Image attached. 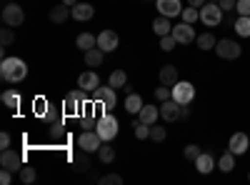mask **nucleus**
I'll use <instances>...</instances> for the list:
<instances>
[{
	"instance_id": "f257e3e1",
	"label": "nucleus",
	"mask_w": 250,
	"mask_h": 185,
	"mask_svg": "<svg viewBox=\"0 0 250 185\" xmlns=\"http://www.w3.org/2000/svg\"><path fill=\"white\" fill-rule=\"evenodd\" d=\"M0 78L5 80V83H23V80L28 78V65L25 60L20 58H3L0 60Z\"/></svg>"
},
{
	"instance_id": "f03ea898",
	"label": "nucleus",
	"mask_w": 250,
	"mask_h": 185,
	"mask_svg": "<svg viewBox=\"0 0 250 185\" xmlns=\"http://www.w3.org/2000/svg\"><path fill=\"white\" fill-rule=\"evenodd\" d=\"M95 130H98V135L103 138V143H110V140H115V135H118V118H115L113 113L100 115V118H98V125H95Z\"/></svg>"
},
{
	"instance_id": "7ed1b4c3",
	"label": "nucleus",
	"mask_w": 250,
	"mask_h": 185,
	"mask_svg": "<svg viewBox=\"0 0 250 185\" xmlns=\"http://www.w3.org/2000/svg\"><path fill=\"white\" fill-rule=\"evenodd\" d=\"M200 20L208 25V28H215L223 23V8L218 3H213V0H208V3L200 8Z\"/></svg>"
},
{
	"instance_id": "20e7f679",
	"label": "nucleus",
	"mask_w": 250,
	"mask_h": 185,
	"mask_svg": "<svg viewBox=\"0 0 250 185\" xmlns=\"http://www.w3.org/2000/svg\"><path fill=\"white\" fill-rule=\"evenodd\" d=\"M215 53L223 60H235V58L243 55V45L235 43V40H230V38H223V40H218V43H215Z\"/></svg>"
},
{
	"instance_id": "39448f33",
	"label": "nucleus",
	"mask_w": 250,
	"mask_h": 185,
	"mask_svg": "<svg viewBox=\"0 0 250 185\" xmlns=\"http://www.w3.org/2000/svg\"><path fill=\"white\" fill-rule=\"evenodd\" d=\"M93 100H100L103 105H105V110L113 113L115 105H118V90L113 85H100V88L93 90Z\"/></svg>"
},
{
	"instance_id": "423d86ee",
	"label": "nucleus",
	"mask_w": 250,
	"mask_h": 185,
	"mask_svg": "<svg viewBox=\"0 0 250 185\" xmlns=\"http://www.w3.org/2000/svg\"><path fill=\"white\" fill-rule=\"evenodd\" d=\"M195 98V85L188 83V80H178V83L173 85V100L180 103V105H190Z\"/></svg>"
},
{
	"instance_id": "0eeeda50",
	"label": "nucleus",
	"mask_w": 250,
	"mask_h": 185,
	"mask_svg": "<svg viewBox=\"0 0 250 185\" xmlns=\"http://www.w3.org/2000/svg\"><path fill=\"white\" fill-rule=\"evenodd\" d=\"M103 145V138L98 135V130H83L78 135V148L85 150V153H98Z\"/></svg>"
},
{
	"instance_id": "6e6552de",
	"label": "nucleus",
	"mask_w": 250,
	"mask_h": 185,
	"mask_svg": "<svg viewBox=\"0 0 250 185\" xmlns=\"http://www.w3.org/2000/svg\"><path fill=\"white\" fill-rule=\"evenodd\" d=\"M3 23L10 25V28H20V25L25 23V10L20 8L18 3H8L3 8Z\"/></svg>"
},
{
	"instance_id": "1a4fd4ad",
	"label": "nucleus",
	"mask_w": 250,
	"mask_h": 185,
	"mask_svg": "<svg viewBox=\"0 0 250 185\" xmlns=\"http://www.w3.org/2000/svg\"><path fill=\"white\" fill-rule=\"evenodd\" d=\"M0 165L13 170V173H20V168H23V153H18L13 148H5L3 153H0Z\"/></svg>"
},
{
	"instance_id": "9d476101",
	"label": "nucleus",
	"mask_w": 250,
	"mask_h": 185,
	"mask_svg": "<svg viewBox=\"0 0 250 185\" xmlns=\"http://www.w3.org/2000/svg\"><path fill=\"white\" fill-rule=\"evenodd\" d=\"M62 115L65 118H80L83 115V100L78 98V93H68L65 100H62Z\"/></svg>"
},
{
	"instance_id": "9b49d317",
	"label": "nucleus",
	"mask_w": 250,
	"mask_h": 185,
	"mask_svg": "<svg viewBox=\"0 0 250 185\" xmlns=\"http://www.w3.org/2000/svg\"><path fill=\"white\" fill-rule=\"evenodd\" d=\"M173 35H175V40H178V45H190V43H195V28L190 25V23H178V25H173Z\"/></svg>"
},
{
	"instance_id": "f8f14e48",
	"label": "nucleus",
	"mask_w": 250,
	"mask_h": 185,
	"mask_svg": "<svg viewBox=\"0 0 250 185\" xmlns=\"http://www.w3.org/2000/svg\"><path fill=\"white\" fill-rule=\"evenodd\" d=\"M118 45H120V38H118L115 30H103V33L98 35V48H100L103 53H115Z\"/></svg>"
},
{
	"instance_id": "ddd939ff",
	"label": "nucleus",
	"mask_w": 250,
	"mask_h": 185,
	"mask_svg": "<svg viewBox=\"0 0 250 185\" xmlns=\"http://www.w3.org/2000/svg\"><path fill=\"white\" fill-rule=\"evenodd\" d=\"M180 110H183V105H180V103H175L173 98H170V100H165V103H160V118H163L165 123H175V120H180Z\"/></svg>"
},
{
	"instance_id": "4468645a",
	"label": "nucleus",
	"mask_w": 250,
	"mask_h": 185,
	"mask_svg": "<svg viewBox=\"0 0 250 185\" xmlns=\"http://www.w3.org/2000/svg\"><path fill=\"white\" fill-rule=\"evenodd\" d=\"M248 148H250V138L245 133H233L230 140H228V150L233 155H243V153H248Z\"/></svg>"
},
{
	"instance_id": "2eb2a0df",
	"label": "nucleus",
	"mask_w": 250,
	"mask_h": 185,
	"mask_svg": "<svg viewBox=\"0 0 250 185\" xmlns=\"http://www.w3.org/2000/svg\"><path fill=\"white\" fill-rule=\"evenodd\" d=\"M155 8L160 15L165 18H178L183 13V5H180V0H155Z\"/></svg>"
},
{
	"instance_id": "dca6fc26",
	"label": "nucleus",
	"mask_w": 250,
	"mask_h": 185,
	"mask_svg": "<svg viewBox=\"0 0 250 185\" xmlns=\"http://www.w3.org/2000/svg\"><path fill=\"white\" fill-rule=\"evenodd\" d=\"M78 88H83V90H95V88H100V78H98V73L95 70H85V73H80L78 75Z\"/></svg>"
},
{
	"instance_id": "f3484780",
	"label": "nucleus",
	"mask_w": 250,
	"mask_h": 185,
	"mask_svg": "<svg viewBox=\"0 0 250 185\" xmlns=\"http://www.w3.org/2000/svg\"><path fill=\"white\" fill-rule=\"evenodd\" d=\"M158 80L163 85H168V88H173L178 80H180V73H178V68L175 65H163L160 68V73H158Z\"/></svg>"
},
{
	"instance_id": "a211bd4d",
	"label": "nucleus",
	"mask_w": 250,
	"mask_h": 185,
	"mask_svg": "<svg viewBox=\"0 0 250 185\" xmlns=\"http://www.w3.org/2000/svg\"><path fill=\"white\" fill-rule=\"evenodd\" d=\"M93 15H95V8H93L90 3H78V5H73V18L78 20V23H88V20H93Z\"/></svg>"
},
{
	"instance_id": "6ab92c4d",
	"label": "nucleus",
	"mask_w": 250,
	"mask_h": 185,
	"mask_svg": "<svg viewBox=\"0 0 250 185\" xmlns=\"http://www.w3.org/2000/svg\"><path fill=\"white\" fill-rule=\"evenodd\" d=\"M48 18H50V23H65L68 18H73V8H68V5H55V8H50V13H48Z\"/></svg>"
},
{
	"instance_id": "aec40b11",
	"label": "nucleus",
	"mask_w": 250,
	"mask_h": 185,
	"mask_svg": "<svg viewBox=\"0 0 250 185\" xmlns=\"http://www.w3.org/2000/svg\"><path fill=\"white\" fill-rule=\"evenodd\" d=\"M158 118H160V108L155 105H143V110L138 113V120H143L145 125H155Z\"/></svg>"
},
{
	"instance_id": "412c9836",
	"label": "nucleus",
	"mask_w": 250,
	"mask_h": 185,
	"mask_svg": "<svg viewBox=\"0 0 250 185\" xmlns=\"http://www.w3.org/2000/svg\"><path fill=\"white\" fill-rule=\"evenodd\" d=\"M195 168H198V173L200 175H208L213 168H215V158L210 155V153H200L198 155V160H195Z\"/></svg>"
},
{
	"instance_id": "4be33fe9",
	"label": "nucleus",
	"mask_w": 250,
	"mask_h": 185,
	"mask_svg": "<svg viewBox=\"0 0 250 185\" xmlns=\"http://www.w3.org/2000/svg\"><path fill=\"white\" fill-rule=\"evenodd\" d=\"M153 33H155L158 38H163V35H170V33H173V25H170V18H165V15H160L158 20H153Z\"/></svg>"
},
{
	"instance_id": "5701e85b",
	"label": "nucleus",
	"mask_w": 250,
	"mask_h": 185,
	"mask_svg": "<svg viewBox=\"0 0 250 185\" xmlns=\"http://www.w3.org/2000/svg\"><path fill=\"white\" fill-rule=\"evenodd\" d=\"M103 58H105V53L95 45V48L85 50V65H88V68H100V65H103Z\"/></svg>"
},
{
	"instance_id": "b1692460",
	"label": "nucleus",
	"mask_w": 250,
	"mask_h": 185,
	"mask_svg": "<svg viewBox=\"0 0 250 185\" xmlns=\"http://www.w3.org/2000/svg\"><path fill=\"white\" fill-rule=\"evenodd\" d=\"M143 105H145V103H143V98L138 93H130L128 98H125V110H128L130 115H138L143 110Z\"/></svg>"
},
{
	"instance_id": "393cba45",
	"label": "nucleus",
	"mask_w": 250,
	"mask_h": 185,
	"mask_svg": "<svg viewBox=\"0 0 250 185\" xmlns=\"http://www.w3.org/2000/svg\"><path fill=\"white\" fill-rule=\"evenodd\" d=\"M75 45L85 53V50H90V48H95L98 45V38L93 35V33H80L78 38H75Z\"/></svg>"
},
{
	"instance_id": "a878e982",
	"label": "nucleus",
	"mask_w": 250,
	"mask_h": 185,
	"mask_svg": "<svg viewBox=\"0 0 250 185\" xmlns=\"http://www.w3.org/2000/svg\"><path fill=\"white\" fill-rule=\"evenodd\" d=\"M215 35L213 33H200L198 38H195V45L200 48V50H215Z\"/></svg>"
},
{
	"instance_id": "bb28decb",
	"label": "nucleus",
	"mask_w": 250,
	"mask_h": 185,
	"mask_svg": "<svg viewBox=\"0 0 250 185\" xmlns=\"http://www.w3.org/2000/svg\"><path fill=\"white\" fill-rule=\"evenodd\" d=\"M0 100H3L5 108H13V110L20 108V93H15V90H3L0 93Z\"/></svg>"
},
{
	"instance_id": "cd10ccee",
	"label": "nucleus",
	"mask_w": 250,
	"mask_h": 185,
	"mask_svg": "<svg viewBox=\"0 0 250 185\" xmlns=\"http://www.w3.org/2000/svg\"><path fill=\"white\" fill-rule=\"evenodd\" d=\"M108 85H113L115 90L125 88V85H128V73H125V70H113L110 78H108Z\"/></svg>"
},
{
	"instance_id": "c85d7f7f",
	"label": "nucleus",
	"mask_w": 250,
	"mask_h": 185,
	"mask_svg": "<svg viewBox=\"0 0 250 185\" xmlns=\"http://www.w3.org/2000/svg\"><path fill=\"white\" fill-rule=\"evenodd\" d=\"M235 168V155L228 150V153H223L220 158H218V170H223V173H230Z\"/></svg>"
},
{
	"instance_id": "c756f323",
	"label": "nucleus",
	"mask_w": 250,
	"mask_h": 185,
	"mask_svg": "<svg viewBox=\"0 0 250 185\" xmlns=\"http://www.w3.org/2000/svg\"><path fill=\"white\" fill-rule=\"evenodd\" d=\"M235 33L240 35V38H250V15H238V20H235Z\"/></svg>"
},
{
	"instance_id": "7c9ffc66",
	"label": "nucleus",
	"mask_w": 250,
	"mask_h": 185,
	"mask_svg": "<svg viewBox=\"0 0 250 185\" xmlns=\"http://www.w3.org/2000/svg\"><path fill=\"white\" fill-rule=\"evenodd\" d=\"M98 160L103 163V165H110V163L115 160V148H110L108 143H103L100 150H98Z\"/></svg>"
},
{
	"instance_id": "2f4dec72",
	"label": "nucleus",
	"mask_w": 250,
	"mask_h": 185,
	"mask_svg": "<svg viewBox=\"0 0 250 185\" xmlns=\"http://www.w3.org/2000/svg\"><path fill=\"white\" fill-rule=\"evenodd\" d=\"M73 165H75V173H88V168H90L88 153H85V150H80V153L73 158Z\"/></svg>"
},
{
	"instance_id": "473e14b6",
	"label": "nucleus",
	"mask_w": 250,
	"mask_h": 185,
	"mask_svg": "<svg viewBox=\"0 0 250 185\" xmlns=\"http://www.w3.org/2000/svg\"><path fill=\"white\" fill-rule=\"evenodd\" d=\"M133 133L138 140H148L150 138V125H145L143 120H133Z\"/></svg>"
},
{
	"instance_id": "72a5a7b5",
	"label": "nucleus",
	"mask_w": 250,
	"mask_h": 185,
	"mask_svg": "<svg viewBox=\"0 0 250 185\" xmlns=\"http://www.w3.org/2000/svg\"><path fill=\"white\" fill-rule=\"evenodd\" d=\"M180 18H183V23H195V20H200V8H183V13H180Z\"/></svg>"
},
{
	"instance_id": "f704fd0d",
	"label": "nucleus",
	"mask_w": 250,
	"mask_h": 185,
	"mask_svg": "<svg viewBox=\"0 0 250 185\" xmlns=\"http://www.w3.org/2000/svg\"><path fill=\"white\" fill-rule=\"evenodd\" d=\"M18 178H20V183L30 185V183H35V180H38V173H35V168L23 165V168H20V173H18Z\"/></svg>"
},
{
	"instance_id": "c9c22d12",
	"label": "nucleus",
	"mask_w": 250,
	"mask_h": 185,
	"mask_svg": "<svg viewBox=\"0 0 250 185\" xmlns=\"http://www.w3.org/2000/svg\"><path fill=\"white\" fill-rule=\"evenodd\" d=\"M48 108H50V105H48V100H45L43 95H38V98L33 100V113H35V115H40V118H45Z\"/></svg>"
},
{
	"instance_id": "e433bc0d",
	"label": "nucleus",
	"mask_w": 250,
	"mask_h": 185,
	"mask_svg": "<svg viewBox=\"0 0 250 185\" xmlns=\"http://www.w3.org/2000/svg\"><path fill=\"white\" fill-rule=\"evenodd\" d=\"M175 45H178V40H175V35H173V33H170V35H163V38H160V50L170 53V50H175Z\"/></svg>"
},
{
	"instance_id": "4c0bfd02",
	"label": "nucleus",
	"mask_w": 250,
	"mask_h": 185,
	"mask_svg": "<svg viewBox=\"0 0 250 185\" xmlns=\"http://www.w3.org/2000/svg\"><path fill=\"white\" fill-rule=\"evenodd\" d=\"M13 40H15V33H13V28H10V25H5L3 30H0V45L8 48V45L13 43Z\"/></svg>"
},
{
	"instance_id": "58836bf2",
	"label": "nucleus",
	"mask_w": 250,
	"mask_h": 185,
	"mask_svg": "<svg viewBox=\"0 0 250 185\" xmlns=\"http://www.w3.org/2000/svg\"><path fill=\"white\" fill-rule=\"evenodd\" d=\"M170 98H173V88L163 85V83H160V88H155V100L158 103H165V100H170Z\"/></svg>"
},
{
	"instance_id": "ea45409f",
	"label": "nucleus",
	"mask_w": 250,
	"mask_h": 185,
	"mask_svg": "<svg viewBox=\"0 0 250 185\" xmlns=\"http://www.w3.org/2000/svg\"><path fill=\"white\" fill-rule=\"evenodd\" d=\"M98 183H100V185H123V175H118V173H108V175L98 178Z\"/></svg>"
},
{
	"instance_id": "a19ab883",
	"label": "nucleus",
	"mask_w": 250,
	"mask_h": 185,
	"mask_svg": "<svg viewBox=\"0 0 250 185\" xmlns=\"http://www.w3.org/2000/svg\"><path fill=\"white\" fill-rule=\"evenodd\" d=\"M165 138H168V133H165V128L163 125H150V140H155V143H163Z\"/></svg>"
},
{
	"instance_id": "79ce46f5",
	"label": "nucleus",
	"mask_w": 250,
	"mask_h": 185,
	"mask_svg": "<svg viewBox=\"0 0 250 185\" xmlns=\"http://www.w3.org/2000/svg\"><path fill=\"white\" fill-rule=\"evenodd\" d=\"M200 153H203V150H200V148L195 145V143H190V145H185V150H183L185 160H193V163L198 160V155H200Z\"/></svg>"
},
{
	"instance_id": "37998d69",
	"label": "nucleus",
	"mask_w": 250,
	"mask_h": 185,
	"mask_svg": "<svg viewBox=\"0 0 250 185\" xmlns=\"http://www.w3.org/2000/svg\"><path fill=\"white\" fill-rule=\"evenodd\" d=\"M48 125H58V123H62V115L55 110V108H48V113H45V118H43Z\"/></svg>"
},
{
	"instance_id": "c03bdc74",
	"label": "nucleus",
	"mask_w": 250,
	"mask_h": 185,
	"mask_svg": "<svg viewBox=\"0 0 250 185\" xmlns=\"http://www.w3.org/2000/svg\"><path fill=\"white\" fill-rule=\"evenodd\" d=\"M235 13L238 15H250V0H238V3H235Z\"/></svg>"
},
{
	"instance_id": "a18cd8bd",
	"label": "nucleus",
	"mask_w": 250,
	"mask_h": 185,
	"mask_svg": "<svg viewBox=\"0 0 250 185\" xmlns=\"http://www.w3.org/2000/svg\"><path fill=\"white\" fill-rule=\"evenodd\" d=\"M0 183H3V185H10V183H13V170H8V168L0 170Z\"/></svg>"
},
{
	"instance_id": "49530a36",
	"label": "nucleus",
	"mask_w": 250,
	"mask_h": 185,
	"mask_svg": "<svg viewBox=\"0 0 250 185\" xmlns=\"http://www.w3.org/2000/svg\"><path fill=\"white\" fill-rule=\"evenodd\" d=\"M235 3H238V0H218V5L223 8V13H228V10H235Z\"/></svg>"
},
{
	"instance_id": "de8ad7c7",
	"label": "nucleus",
	"mask_w": 250,
	"mask_h": 185,
	"mask_svg": "<svg viewBox=\"0 0 250 185\" xmlns=\"http://www.w3.org/2000/svg\"><path fill=\"white\" fill-rule=\"evenodd\" d=\"M0 148H3V150L10 148V135L8 133H0Z\"/></svg>"
},
{
	"instance_id": "09e8293b",
	"label": "nucleus",
	"mask_w": 250,
	"mask_h": 185,
	"mask_svg": "<svg viewBox=\"0 0 250 185\" xmlns=\"http://www.w3.org/2000/svg\"><path fill=\"white\" fill-rule=\"evenodd\" d=\"M208 3V0H188V5H193V8H203Z\"/></svg>"
},
{
	"instance_id": "8fccbe9b",
	"label": "nucleus",
	"mask_w": 250,
	"mask_h": 185,
	"mask_svg": "<svg viewBox=\"0 0 250 185\" xmlns=\"http://www.w3.org/2000/svg\"><path fill=\"white\" fill-rule=\"evenodd\" d=\"M80 0H62V5H68V8H73V5H78Z\"/></svg>"
},
{
	"instance_id": "3c124183",
	"label": "nucleus",
	"mask_w": 250,
	"mask_h": 185,
	"mask_svg": "<svg viewBox=\"0 0 250 185\" xmlns=\"http://www.w3.org/2000/svg\"><path fill=\"white\" fill-rule=\"evenodd\" d=\"M213 3H218V0H213Z\"/></svg>"
},
{
	"instance_id": "603ef678",
	"label": "nucleus",
	"mask_w": 250,
	"mask_h": 185,
	"mask_svg": "<svg viewBox=\"0 0 250 185\" xmlns=\"http://www.w3.org/2000/svg\"><path fill=\"white\" fill-rule=\"evenodd\" d=\"M248 180H250V175H248Z\"/></svg>"
}]
</instances>
